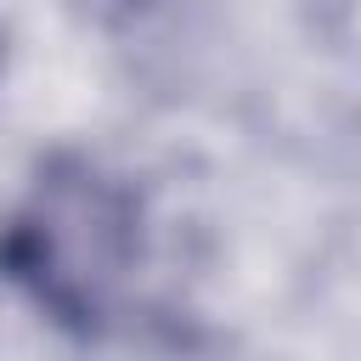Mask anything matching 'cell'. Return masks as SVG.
<instances>
[{
  "instance_id": "6da1fadb",
  "label": "cell",
  "mask_w": 361,
  "mask_h": 361,
  "mask_svg": "<svg viewBox=\"0 0 361 361\" xmlns=\"http://www.w3.org/2000/svg\"><path fill=\"white\" fill-rule=\"evenodd\" d=\"M147 214L130 175L56 147L0 214V282L62 338L107 344L141 288Z\"/></svg>"
},
{
  "instance_id": "7a4b0ae2",
  "label": "cell",
  "mask_w": 361,
  "mask_h": 361,
  "mask_svg": "<svg viewBox=\"0 0 361 361\" xmlns=\"http://www.w3.org/2000/svg\"><path fill=\"white\" fill-rule=\"evenodd\" d=\"M6 56H11V39H6V23H0V79H6Z\"/></svg>"
}]
</instances>
